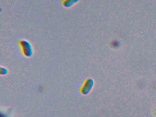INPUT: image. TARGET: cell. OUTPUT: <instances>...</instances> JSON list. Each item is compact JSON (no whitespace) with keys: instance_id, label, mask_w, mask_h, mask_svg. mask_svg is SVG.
Instances as JSON below:
<instances>
[{"instance_id":"cell-1","label":"cell","mask_w":156,"mask_h":117,"mask_svg":"<svg viewBox=\"0 0 156 117\" xmlns=\"http://www.w3.org/2000/svg\"><path fill=\"white\" fill-rule=\"evenodd\" d=\"M22 52L25 56L30 57L33 55L34 50L31 44L26 40H22L20 42Z\"/></svg>"},{"instance_id":"cell-2","label":"cell","mask_w":156,"mask_h":117,"mask_svg":"<svg viewBox=\"0 0 156 117\" xmlns=\"http://www.w3.org/2000/svg\"><path fill=\"white\" fill-rule=\"evenodd\" d=\"M94 86V80L91 78L87 79L83 84L80 89V92L82 95H87L93 89Z\"/></svg>"},{"instance_id":"cell-3","label":"cell","mask_w":156,"mask_h":117,"mask_svg":"<svg viewBox=\"0 0 156 117\" xmlns=\"http://www.w3.org/2000/svg\"><path fill=\"white\" fill-rule=\"evenodd\" d=\"M77 1V0H64L63 4L66 7H69L75 4Z\"/></svg>"}]
</instances>
